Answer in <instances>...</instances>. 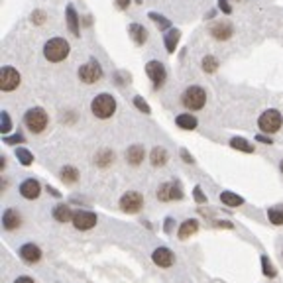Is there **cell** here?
Masks as SVG:
<instances>
[{
	"label": "cell",
	"mask_w": 283,
	"mask_h": 283,
	"mask_svg": "<svg viewBox=\"0 0 283 283\" xmlns=\"http://www.w3.org/2000/svg\"><path fill=\"white\" fill-rule=\"evenodd\" d=\"M69 51H71L69 41L63 39V37H51V39H47L45 45H43V55H45V59L51 61V63H59V61L67 59Z\"/></svg>",
	"instance_id": "obj_1"
},
{
	"label": "cell",
	"mask_w": 283,
	"mask_h": 283,
	"mask_svg": "<svg viewBox=\"0 0 283 283\" xmlns=\"http://www.w3.org/2000/svg\"><path fill=\"white\" fill-rule=\"evenodd\" d=\"M91 112H93L97 118H103V120L110 118V116L116 112V101H114V97L108 95V93L97 95V97L93 99V103H91Z\"/></svg>",
	"instance_id": "obj_2"
},
{
	"label": "cell",
	"mask_w": 283,
	"mask_h": 283,
	"mask_svg": "<svg viewBox=\"0 0 283 283\" xmlns=\"http://www.w3.org/2000/svg\"><path fill=\"white\" fill-rule=\"evenodd\" d=\"M181 103L187 110H201L207 103V91L199 85H191L183 91L181 95Z\"/></svg>",
	"instance_id": "obj_3"
},
{
	"label": "cell",
	"mask_w": 283,
	"mask_h": 283,
	"mask_svg": "<svg viewBox=\"0 0 283 283\" xmlns=\"http://www.w3.org/2000/svg\"><path fill=\"white\" fill-rule=\"evenodd\" d=\"M47 122H49L47 112L39 106H34L24 114V124L32 134H41L47 128Z\"/></svg>",
	"instance_id": "obj_4"
},
{
	"label": "cell",
	"mask_w": 283,
	"mask_h": 283,
	"mask_svg": "<svg viewBox=\"0 0 283 283\" xmlns=\"http://www.w3.org/2000/svg\"><path fill=\"white\" fill-rule=\"evenodd\" d=\"M282 124H283V116L282 112L276 110V108H270V110L262 112V116L258 118V126L266 134H276L282 128Z\"/></svg>",
	"instance_id": "obj_5"
},
{
	"label": "cell",
	"mask_w": 283,
	"mask_h": 283,
	"mask_svg": "<svg viewBox=\"0 0 283 283\" xmlns=\"http://www.w3.org/2000/svg\"><path fill=\"white\" fill-rule=\"evenodd\" d=\"M79 79L83 83H87V85H93V83L101 81L103 79V67H101V63L95 61V59H91L89 63L81 65L79 67Z\"/></svg>",
	"instance_id": "obj_6"
},
{
	"label": "cell",
	"mask_w": 283,
	"mask_h": 283,
	"mask_svg": "<svg viewBox=\"0 0 283 283\" xmlns=\"http://www.w3.org/2000/svg\"><path fill=\"white\" fill-rule=\"evenodd\" d=\"M142 207H143V197H142L138 191H128L120 197V209L128 214H136L140 212Z\"/></svg>",
	"instance_id": "obj_7"
},
{
	"label": "cell",
	"mask_w": 283,
	"mask_h": 283,
	"mask_svg": "<svg viewBox=\"0 0 283 283\" xmlns=\"http://www.w3.org/2000/svg\"><path fill=\"white\" fill-rule=\"evenodd\" d=\"M145 73H147L149 81L153 83V89H159L167 79V71H165V65L161 61H147Z\"/></svg>",
	"instance_id": "obj_8"
},
{
	"label": "cell",
	"mask_w": 283,
	"mask_h": 283,
	"mask_svg": "<svg viewBox=\"0 0 283 283\" xmlns=\"http://www.w3.org/2000/svg\"><path fill=\"white\" fill-rule=\"evenodd\" d=\"M155 195L161 203H171V201H181L183 199V191L177 183H161Z\"/></svg>",
	"instance_id": "obj_9"
},
{
	"label": "cell",
	"mask_w": 283,
	"mask_h": 283,
	"mask_svg": "<svg viewBox=\"0 0 283 283\" xmlns=\"http://www.w3.org/2000/svg\"><path fill=\"white\" fill-rule=\"evenodd\" d=\"M20 85V73L14 67H2L0 73V89L4 93H12L14 89H18Z\"/></svg>",
	"instance_id": "obj_10"
},
{
	"label": "cell",
	"mask_w": 283,
	"mask_h": 283,
	"mask_svg": "<svg viewBox=\"0 0 283 283\" xmlns=\"http://www.w3.org/2000/svg\"><path fill=\"white\" fill-rule=\"evenodd\" d=\"M71 222L77 230H91L93 226H97V214L91 211H77Z\"/></svg>",
	"instance_id": "obj_11"
},
{
	"label": "cell",
	"mask_w": 283,
	"mask_h": 283,
	"mask_svg": "<svg viewBox=\"0 0 283 283\" xmlns=\"http://www.w3.org/2000/svg\"><path fill=\"white\" fill-rule=\"evenodd\" d=\"M151 260H153V264H155L157 268H171L173 262H175V256H173V252H171L169 248L159 246V248L153 250Z\"/></svg>",
	"instance_id": "obj_12"
},
{
	"label": "cell",
	"mask_w": 283,
	"mask_h": 283,
	"mask_svg": "<svg viewBox=\"0 0 283 283\" xmlns=\"http://www.w3.org/2000/svg\"><path fill=\"white\" fill-rule=\"evenodd\" d=\"M39 193H41V185H39V181H37V179L30 177V179H26V181H22V183H20V195H22L24 199L34 201V199H37V197H39Z\"/></svg>",
	"instance_id": "obj_13"
},
{
	"label": "cell",
	"mask_w": 283,
	"mask_h": 283,
	"mask_svg": "<svg viewBox=\"0 0 283 283\" xmlns=\"http://www.w3.org/2000/svg\"><path fill=\"white\" fill-rule=\"evenodd\" d=\"M20 258H22L24 262H28V264L34 266V264H37V262L41 260V250H39V246L28 242V244H24V246L20 248Z\"/></svg>",
	"instance_id": "obj_14"
},
{
	"label": "cell",
	"mask_w": 283,
	"mask_h": 283,
	"mask_svg": "<svg viewBox=\"0 0 283 283\" xmlns=\"http://www.w3.org/2000/svg\"><path fill=\"white\" fill-rule=\"evenodd\" d=\"M211 34H212L214 39L224 41V39H230V37H232L234 28H232V24H228V22H216V24L211 28Z\"/></svg>",
	"instance_id": "obj_15"
},
{
	"label": "cell",
	"mask_w": 283,
	"mask_h": 283,
	"mask_svg": "<svg viewBox=\"0 0 283 283\" xmlns=\"http://www.w3.org/2000/svg\"><path fill=\"white\" fill-rule=\"evenodd\" d=\"M20 224H22L20 212L14 211V209H6L4 214H2V226H4V230H16Z\"/></svg>",
	"instance_id": "obj_16"
},
{
	"label": "cell",
	"mask_w": 283,
	"mask_h": 283,
	"mask_svg": "<svg viewBox=\"0 0 283 283\" xmlns=\"http://www.w3.org/2000/svg\"><path fill=\"white\" fill-rule=\"evenodd\" d=\"M143 157H145V149H143V145H140V143H134V145H130L126 149V161L130 165H140L142 161H143Z\"/></svg>",
	"instance_id": "obj_17"
},
{
	"label": "cell",
	"mask_w": 283,
	"mask_h": 283,
	"mask_svg": "<svg viewBox=\"0 0 283 283\" xmlns=\"http://www.w3.org/2000/svg\"><path fill=\"white\" fill-rule=\"evenodd\" d=\"M128 34H130V37L134 39L136 45H143L147 41V30L142 24H130L128 26Z\"/></svg>",
	"instance_id": "obj_18"
},
{
	"label": "cell",
	"mask_w": 283,
	"mask_h": 283,
	"mask_svg": "<svg viewBox=\"0 0 283 283\" xmlns=\"http://www.w3.org/2000/svg\"><path fill=\"white\" fill-rule=\"evenodd\" d=\"M167 157H169V153H167V149H165V147H161V145L153 147V149H151V153H149V161H151V165H153V167H161V165H165V163H167Z\"/></svg>",
	"instance_id": "obj_19"
},
{
	"label": "cell",
	"mask_w": 283,
	"mask_h": 283,
	"mask_svg": "<svg viewBox=\"0 0 283 283\" xmlns=\"http://www.w3.org/2000/svg\"><path fill=\"white\" fill-rule=\"evenodd\" d=\"M67 26H69V32L73 35H81V28H79V16H77V10L69 4L67 6Z\"/></svg>",
	"instance_id": "obj_20"
},
{
	"label": "cell",
	"mask_w": 283,
	"mask_h": 283,
	"mask_svg": "<svg viewBox=\"0 0 283 283\" xmlns=\"http://www.w3.org/2000/svg\"><path fill=\"white\" fill-rule=\"evenodd\" d=\"M73 216H75V212H71V209L67 205H63V203L53 209V218L57 222H69V220H73Z\"/></svg>",
	"instance_id": "obj_21"
},
{
	"label": "cell",
	"mask_w": 283,
	"mask_h": 283,
	"mask_svg": "<svg viewBox=\"0 0 283 283\" xmlns=\"http://www.w3.org/2000/svg\"><path fill=\"white\" fill-rule=\"evenodd\" d=\"M197 230H199V222H197L195 218H189V220H185V222L179 226V238H181V240H187V238L193 236Z\"/></svg>",
	"instance_id": "obj_22"
},
{
	"label": "cell",
	"mask_w": 283,
	"mask_h": 283,
	"mask_svg": "<svg viewBox=\"0 0 283 283\" xmlns=\"http://www.w3.org/2000/svg\"><path fill=\"white\" fill-rule=\"evenodd\" d=\"M175 124H177L179 128H183V130H195L197 124H199V120H197L193 114H179V116L175 118Z\"/></svg>",
	"instance_id": "obj_23"
},
{
	"label": "cell",
	"mask_w": 283,
	"mask_h": 283,
	"mask_svg": "<svg viewBox=\"0 0 283 283\" xmlns=\"http://www.w3.org/2000/svg\"><path fill=\"white\" fill-rule=\"evenodd\" d=\"M220 201H222V205H226V207H240V205H244V199L240 197V195H236V193H232V191H222L220 193Z\"/></svg>",
	"instance_id": "obj_24"
},
{
	"label": "cell",
	"mask_w": 283,
	"mask_h": 283,
	"mask_svg": "<svg viewBox=\"0 0 283 283\" xmlns=\"http://www.w3.org/2000/svg\"><path fill=\"white\" fill-rule=\"evenodd\" d=\"M179 37H181V32H179V30H173V28L165 34V49H167V53H173V51H175V47H177V43H179Z\"/></svg>",
	"instance_id": "obj_25"
},
{
	"label": "cell",
	"mask_w": 283,
	"mask_h": 283,
	"mask_svg": "<svg viewBox=\"0 0 283 283\" xmlns=\"http://www.w3.org/2000/svg\"><path fill=\"white\" fill-rule=\"evenodd\" d=\"M95 161H97V165L99 167H108L112 161H114V151H110V149H103V151H99L97 153V157H95Z\"/></svg>",
	"instance_id": "obj_26"
},
{
	"label": "cell",
	"mask_w": 283,
	"mask_h": 283,
	"mask_svg": "<svg viewBox=\"0 0 283 283\" xmlns=\"http://www.w3.org/2000/svg\"><path fill=\"white\" fill-rule=\"evenodd\" d=\"M230 145L234 147V149H240V151H244V153H254V145L250 143V142L246 140V138H240V136H236V138H232L230 140Z\"/></svg>",
	"instance_id": "obj_27"
},
{
	"label": "cell",
	"mask_w": 283,
	"mask_h": 283,
	"mask_svg": "<svg viewBox=\"0 0 283 283\" xmlns=\"http://www.w3.org/2000/svg\"><path fill=\"white\" fill-rule=\"evenodd\" d=\"M268 218H270L272 224L282 226L283 224V207H272V209H268Z\"/></svg>",
	"instance_id": "obj_28"
},
{
	"label": "cell",
	"mask_w": 283,
	"mask_h": 283,
	"mask_svg": "<svg viewBox=\"0 0 283 283\" xmlns=\"http://www.w3.org/2000/svg\"><path fill=\"white\" fill-rule=\"evenodd\" d=\"M61 179H63L65 183H75V181L79 179V171H77L73 165H65V167L61 169Z\"/></svg>",
	"instance_id": "obj_29"
},
{
	"label": "cell",
	"mask_w": 283,
	"mask_h": 283,
	"mask_svg": "<svg viewBox=\"0 0 283 283\" xmlns=\"http://www.w3.org/2000/svg\"><path fill=\"white\" fill-rule=\"evenodd\" d=\"M149 18L157 24L159 30H163V32H169V30H171V22H169L165 16H161V14H157V12H149Z\"/></svg>",
	"instance_id": "obj_30"
},
{
	"label": "cell",
	"mask_w": 283,
	"mask_h": 283,
	"mask_svg": "<svg viewBox=\"0 0 283 283\" xmlns=\"http://www.w3.org/2000/svg\"><path fill=\"white\" fill-rule=\"evenodd\" d=\"M16 157L22 165H32L34 163V153H30L26 147H18L16 149Z\"/></svg>",
	"instance_id": "obj_31"
},
{
	"label": "cell",
	"mask_w": 283,
	"mask_h": 283,
	"mask_svg": "<svg viewBox=\"0 0 283 283\" xmlns=\"http://www.w3.org/2000/svg\"><path fill=\"white\" fill-rule=\"evenodd\" d=\"M262 272L266 278H276V268L272 266V260L268 256H262Z\"/></svg>",
	"instance_id": "obj_32"
},
{
	"label": "cell",
	"mask_w": 283,
	"mask_h": 283,
	"mask_svg": "<svg viewBox=\"0 0 283 283\" xmlns=\"http://www.w3.org/2000/svg\"><path fill=\"white\" fill-rule=\"evenodd\" d=\"M203 69H205L207 73H214V71L218 69V61H216V57L207 55V57L203 59Z\"/></svg>",
	"instance_id": "obj_33"
},
{
	"label": "cell",
	"mask_w": 283,
	"mask_h": 283,
	"mask_svg": "<svg viewBox=\"0 0 283 283\" xmlns=\"http://www.w3.org/2000/svg\"><path fill=\"white\" fill-rule=\"evenodd\" d=\"M0 130L2 134H8L12 130V120H10V114L8 112H2L0 114Z\"/></svg>",
	"instance_id": "obj_34"
},
{
	"label": "cell",
	"mask_w": 283,
	"mask_h": 283,
	"mask_svg": "<svg viewBox=\"0 0 283 283\" xmlns=\"http://www.w3.org/2000/svg\"><path fill=\"white\" fill-rule=\"evenodd\" d=\"M134 105H136V108L142 110L143 114H149V112H151V110H149V106H147V103H145L142 97H134Z\"/></svg>",
	"instance_id": "obj_35"
},
{
	"label": "cell",
	"mask_w": 283,
	"mask_h": 283,
	"mask_svg": "<svg viewBox=\"0 0 283 283\" xmlns=\"http://www.w3.org/2000/svg\"><path fill=\"white\" fill-rule=\"evenodd\" d=\"M193 197H195V201H197L199 205H203V203H207V195L203 193V189H201V185H197V187L193 189Z\"/></svg>",
	"instance_id": "obj_36"
},
{
	"label": "cell",
	"mask_w": 283,
	"mask_h": 283,
	"mask_svg": "<svg viewBox=\"0 0 283 283\" xmlns=\"http://www.w3.org/2000/svg\"><path fill=\"white\" fill-rule=\"evenodd\" d=\"M4 142H6V143H10V145H14V143H22V142H24V136L18 132V134H14V136H6Z\"/></svg>",
	"instance_id": "obj_37"
},
{
	"label": "cell",
	"mask_w": 283,
	"mask_h": 283,
	"mask_svg": "<svg viewBox=\"0 0 283 283\" xmlns=\"http://www.w3.org/2000/svg\"><path fill=\"white\" fill-rule=\"evenodd\" d=\"M218 8H220L224 14H230V12H232V6H230L226 0H218Z\"/></svg>",
	"instance_id": "obj_38"
},
{
	"label": "cell",
	"mask_w": 283,
	"mask_h": 283,
	"mask_svg": "<svg viewBox=\"0 0 283 283\" xmlns=\"http://www.w3.org/2000/svg\"><path fill=\"white\" fill-rule=\"evenodd\" d=\"M32 22H35V24H43V12H34L32 14Z\"/></svg>",
	"instance_id": "obj_39"
},
{
	"label": "cell",
	"mask_w": 283,
	"mask_h": 283,
	"mask_svg": "<svg viewBox=\"0 0 283 283\" xmlns=\"http://www.w3.org/2000/svg\"><path fill=\"white\" fill-rule=\"evenodd\" d=\"M214 226H218V228H232V222H226V220H216V222H214Z\"/></svg>",
	"instance_id": "obj_40"
},
{
	"label": "cell",
	"mask_w": 283,
	"mask_h": 283,
	"mask_svg": "<svg viewBox=\"0 0 283 283\" xmlns=\"http://www.w3.org/2000/svg\"><path fill=\"white\" fill-rule=\"evenodd\" d=\"M181 157H183V161H187V163H193V157L189 155V151H187V149H181Z\"/></svg>",
	"instance_id": "obj_41"
},
{
	"label": "cell",
	"mask_w": 283,
	"mask_h": 283,
	"mask_svg": "<svg viewBox=\"0 0 283 283\" xmlns=\"http://www.w3.org/2000/svg\"><path fill=\"white\" fill-rule=\"evenodd\" d=\"M14 283H35V282H34L32 278H28V276H20Z\"/></svg>",
	"instance_id": "obj_42"
},
{
	"label": "cell",
	"mask_w": 283,
	"mask_h": 283,
	"mask_svg": "<svg viewBox=\"0 0 283 283\" xmlns=\"http://www.w3.org/2000/svg\"><path fill=\"white\" fill-rule=\"evenodd\" d=\"M163 228H165V232H171V230H173V218H171V216L165 220V226H163Z\"/></svg>",
	"instance_id": "obj_43"
},
{
	"label": "cell",
	"mask_w": 283,
	"mask_h": 283,
	"mask_svg": "<svg viewBox=\"0 0 283 283\" xmlns=\"http://www.w3.org/2000/svg\"><path fill=\"white\" fill-rule=\"evenodd\" d=\"M256 140L262 142V143H272V138H268V136H264V134H258Z\"/></svg>",
	"instance_id": "obj_44"
},
{
	"label": "cell",
	"mask_w": 283,
	"mask_h": 283,
	"mask_svg": "<svg viewBox=\"0 0 283 283\" xmlns=\"http://www.w3.org/2000/svg\"><path fill=\"white\" fill-rule=\"evenodd\" d=\"M116 2H118V8H122V10H126L130 6V0H116Z\"/></svg>",
	"instance_id": "obj_45"
},
{
	"label": "cell",
	"mask_w": 283,
	"mask_h": 283,
	"mask_svg": "<svg viewBox=\"0 0 283 283\" xmlns=\"http://www.w3.org/2000/svg\"><path fill=\"white\" fill-rule=\"evenodd\" d=\"M280 169H282V173H283V159L280 161Z\"/></svg>",
	"instance_id": "obj_46"
}]
</instances>
